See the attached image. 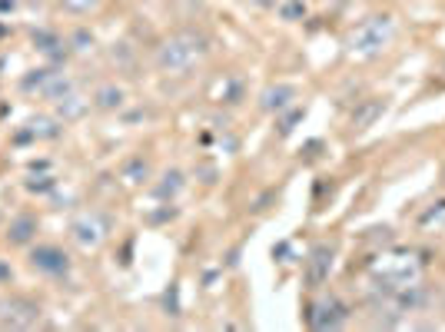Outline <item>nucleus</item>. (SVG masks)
<instances>
[{"label": "nucleus", "mask_w": 445, "mask_h": 332, "mask_svg": "<svg viewBox=\"0 0 445 332\" xmlns=\"http://www.w3.org/2000/svg\"><path fill=\"white\" fill-rule=\"evenodd\" d=\"M60 7L67 14H77V17H83V14L97 11V7H100V0H60Z\"/></svg>", "instance_id": "nucleus-16"}, {"label": "nucleus", "mask_w": 445, "mask_h": 332, "mask_svg": "<svg viewBox=\"0 0 445 332\" xmlns=\"http://www.w3.org/2000/svg\"><path fill=\"white\" fill-rule=\"evenodd\" d=\"M11 276H14V272L7 269V266H4V262H0V282H11Z\"/></svg>", "instance_id": "nucleus-20"}, {"label": "nucleus", "mask_w": 445, "mask_h": 332, "mask_svg": "<svg viewBox=\"0 0 445 332\" xmlns=\"http://www.w3.org/2000/svg\"><path fill=\"white\" fill-rule=\"evenodd\" d=\"M419 226H422V230H432V226H435V230H442V226H445V203H435L429 213H422Z\"/></svg>", "instance_id": "nucleus-14"}, {"label": "nucleus", "mask_w": 445, "mask_h": 332, "mask_svg": "<svg viewBox=\"0 0 445 332\" xmlns=\"http://www.w3.org/2000/svg\"><path fill=\"white\" fill-rule=\"evenodd\" d=\"M31 266L43 276H63V272L70 269V259H67V252L60 246H50V242H43V246H33L31 250Z\"/></svg>", "instance_id": "nucleus-5"}, {"label": "nucleus", "mask_w": 445, "mask_h": 332, "mask_svg": "<svg viewBox=\"0 0 445 332\" xmlns=\"http://www.w3.org/2000/svg\"><path fill=\"white\" fill-rule=\"evenodd\" d=\"M329 269H333V250L329 246H316L313 256H309V282L319 286L329 276Z\"/></svg>", "instance_id": "nucleus-8"}, {"label": "nucleus", "mask_w": 445, "mask_h": 332, "mask_svg": "<svg viewBox=\"0 0 445 332\" xmlns=\"http://www.w3.org/2000/svg\"><path fill=\"white\" fill-rule=\"evenodd\" d=\"M379 117H382V100H365L363 107L353 113V127L355 130H365V127H372Z\"/></svg>", "instance_id": "nucleus-10"}, {"label": "nucleus", "mask_w": 445, "mask_h": 332, "mask_svg": "<svg viewBox=\"0 0 445 332\" xmlns=\"http://www.w3.org/2000/svg\"><path fill=\"white\" fill-rule=\"evenodd\" d=\"M33 43H37V50H43V53H53L57 47H63V41L53 31H37L33 33Z\"/></svg>", "instance_id": "nucleus-15"}, {"label": "nucleus", "mask_w": 445, "mask_h": 332, "mask_svg": "<svg viewBox=\"0 0 445 332\" xmlns=\"http://www.w3.org/2000/svg\"><path fill=\"white\" fill-rule=\"evenodd\" d=\"M206 53H210V43H206L203 33L180 31L156 47V67H160L163 73H186V70H193Z\"/></svg>", "instance_id": "nucleus-1"}, {"label": "nucleus", "mask_w": 445, "mask_h": 332, "mask_svg": "<svg viewBox=\"0 0 445 332\" xmlns=\"http://www.w3.org/2000/svg\"><path fill=\"white\" fill-rule=\"evenodd\" d=\"M31 133H33V136H57V133H60V127H53L50 120H33L31 123Z\"/></svg>", "instance_id": "nucleus-18"}, {"label": "nucleus", "mask_w": 445, "mask_h": 332, "mask_svg": "<svg viewBox=\"0 0 445 332\" xmlns=\"http://www.w3.org/2000/svg\"><path fill=\"white\" fill-rule=\"evenodd\" d=\"M316 329H336L345 322V306L339 299H326L313 309V319H309Z\"/></svg>", "instance_id": "nucleus-7"}, {"label": "nucleus", "mask_w": 445, "mask_h": 332, "mask_svg": "<svg viewBox=\"0 0 445 332\" xmlns=\"http://www.w3.org/2000/svg\"><path fill=\"white\" fill-rule=\"evenodd\" d=\"M70 43H73V50H77V53H87V50H90V47H93V33H87V31H77V33H73V37H70Z\"/></svg>", "instance_id": "nucleus-17"}, {"label": "nucleus", "mask_w": 445, "mask_h": 332, "mask_svg": "<svg viewBox=\"0 0 445 332\" xmlns=\"http://www.w3.org/2000/svg\"><path fill=\"white\" fill-rule=\"evenodd\" d=\"M70 232H73V240H77V246H83V250H97V246L107 240V232H110V220H107L103 213H97V210L80 213V216L70 223Z\"/></svg>", "instance_id": "nucleus-4"}, {"label": "nucleus", "mask_w": 445, "mask_h": 332, "mask_svg": "<svg viewBox=\"0 0 445 332\" xmlns=\"http://www.w3.org/2000/svg\"><path fill=\"white\" fill-rule=\"evenodd\" d=\"M379 259L382 262H375L372 272H375V279L389 282V286L415 282L419 279V272H422V259H415V252H385Z\"/></svg>", "instance_id": "nucleus-3"}, {"label": "nucleus", "mask_w": 445, "mask_h": 332, "mask_svg": "<svg viewBox=\"0 0 445 332\" xmlns=\"http://www.w3.org/2000/svg\"><path fill=\"white\" fill-rule=\"evenodd\" d=\"M0 319L7 322V326H33V322L41 319V309L33 306L31 299H21V296H14V299H0Z\"/></svg>", "instance_id": "nucleus-6"}, {"label": "nucleus", "mask_w": 445, "mask_h": 332, "mask_svg": "<svg viewBox=\"0 0 445 332\" xmlns=\"http://www.w3.org/2000/svg\"><path fill=\"white\" fill-rule=\"evenodd\" d=\"M87 103L90 100H83V97H77V93H67V97L60 100V117L63 120H77V117H83Z\"/></svg>", "instance_id": "nucleus-13"}, {"label": "nucleus", "mask_w": 445, "mask_h": 332, "mask_svg": "<svg viewBox=\"0 0 445 332\" xmlns=\"http://www.w3.org/2000/svg\"><path fill=\"white\" fill-rule=\"evenodd\" d=\"M93 103H97L100 110H117L123 103V90L120 87H100V90L93 93Z\"/></svg>", "instance_id": "nucleus-12"}, {"label": "nucleus", "mask_w": 445, "mask_h": 332, "mask_svg": "<svg viewBox=\"0 0 445 332\" xmlns=\"http://www.w3.org/2000/svg\"><path fill=\"white\" fill-rule=\"evenodd\" d=\"M392 37H395L392 14H372V17H365V21L349 33L345 50H349V57H355V60H372V57H379V53L392 43Z\"/></svg>", "instance_id": "nucleus-2"}, {"label": "nucleus", "mask_w": 445, "mask_h": 332, "mask_svg": "<svg viewBox=\"0 0 445 332\" xmlns=\"http://www.w3.org/2000/svg\"><path fill=\"white\" fill-rule=\"evenodd\" d=\"M293 100H296V90L289 83H279V87H269V90L263 93V110H283V107H289Z\"/></svg>", "instance_id": "nucleus-9"}, {"label": "nucleus", "mask_w": 445, "mask_h": 332, "mask_svg": "<svg viewBox=\"0 0 445 332\" xmlns=\"http://www.w3.org/2000/svg\"><path fill=\"white\" fill-rule=\"evenodd\" d=\"M303 14H306V7L299 4V0H293V4H286V7H283V17H286V21H296V17H303Z\"/></svg>", "instance_id": "nucleus-19"}, {"label": "nucleus", "mask_w": 445, "mask_h": 332, "mask_svg": "<svg viewBox=\"0 0 445 332\" xmlns=\"http://www.w3.org/2000/svg\"><path fill=\"white\" fill-rule=\"evenodd\" d=\"M37 232V220L33 216H17V220L11 223V230H7V236H11V242H31V236Z\"/></svg>", "instance_id": "nucleus-11"}]
</instances>
